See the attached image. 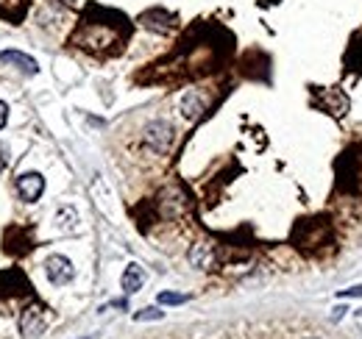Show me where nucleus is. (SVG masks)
I'll list each match as a JSON object with an SVG mask.
<instances>
[{"label":"nucleus","mask_w":362,"mask_h":339,"mask_svg":"<svg viewBox=\"0 0 362 339\" xmlns=\"http://www.w3.org/2000/svg\"><path fill=\"white\" fill-rule=\"evenodd\" d=\"M142 142H145L153 153L165 156V153H170V148L176 145V128L170 126L168 120H153V123H148L145 131H142Z\"/></svg>","instance_id":"f257e3e1"},{"label":"nucleus","mask_w":362,"mask_h":339,"mask_svg":"<svg viewBox=\"0 0 362 339\" xmlns=\"http://www.w3.org/2000/svg\"><path fill=\"white\" fill-rule=\"evenodd\" d=\"M45 273H47V281L53 287H64L76 278V267L67 256H47L45 261Z\"/></svg>","instance_id":"f03ea898"},{"label":"nucleus","mask_w":362,"mask_h":339,"mask_svg":"<svg viewBox=\"0 0 362 339\" xmlns=\"http://www.w3.org/2000/svg\"><path fill=\"white\" fill-rule=\"evenodd\" d=\"M42 192H45V178H42L40 172H23V175L17 178V195H20L25 203L40 201Z\"/></svg>","instance_id":"7ed1b4c3"},{"label":"nucleus","mask_w":362,"mask_h":339,"mask_svg":"<svg viewBox=\"0 0 362 339\" xmlns=\"http://www.w3.org/2000/svg\"><path fill=\"white\" fill-rule=\"evenodd\" d=\"M47 326V317L45 311H42V306H28V309H23V314H20V331L25 334V337H40L42 331H45Z\"/></svg>","instance_id":"20e7f679"},{"label":"nucleus","mask_w":362,"mask_h":339,"mask_svg":"<svg viewBox=\"0 0 362 339\" xmlns=\"http://www.w3.org/2000/svg\"><path fill=\"white\" fill-rule=\"evenodd\" d=\"M189 264L195 267V270H212L215 267V248L209 245V242H195L192 248H189Z\"/></svg>","instance_id":"39448f33"},{"label":"nucleus","mask_w":362,"mask_h":339,"mask_svg":"<svg viewBox=\"0 0 362 339\" xmlns=\"http://www.w3.org/2000/svg\"><path fill=\"white\" fill-rule=\"evenodd\" d=\"M0 61H6V64H11V67H17L20 73H25V76H37V61L31 59V56H25V53H20V50H0Z\"/></svg>","instance_id":"423d86ee"},{"label":"nucleus","mask_w":362,"mask_h":339,"mask_svg":"<svg viewBox=\"0 0 362 339\" xmlns=\"http://www.w3.org/2000/svg\"><path fill=\"white\" fill-rule=\"evenodd\" d=\"M179 112L184 120H198V117L206 112V103H204V97H201L198 92H187V95L181 97Z\"/></svg>","instance_id":"0eeeda50"},{"label":"nucleus","mask_w":362,"mask_h":339,"mask_svg":"<svg viewBox=\"0 0 362 339\" xmlns=\"http://www.w3.org/2000/svg\"><path fill=\"white\" fill-rule=\"evenodd\" d=\"M142 284H145V270L139 267V264H129L126 270H123V278H120V287H123V292L126 295H134L142 290Z\"/></svg>","instance_id":"6e6552de"},{"label":"nucleus","mask_w":362,"mask_h":339,"mask_svg":"<svg viewBox=\"0 0 362 339\" xmlns=\"http://www.w3.org/2000/svg\"><path fill=\"white\" fill-rule=\"evenodd\" d=\"M56 228L64 231V234H70V231L78 228V212H76V206H62L56 212Z\"/></svg>","instance_id":"1a4fd4ad"},{"label":"nucleus","mask_w":362,"mask_h":339,"mask_svg":"<svg viewBox=\"0 0 362 339\" xmlns=\"http://www.w3.org/2000/svg\"><path fill=\"white\" fill-rule=\"evenodd\" d=\"M159 303H162V306H181V303H187V295H179V292H162V295H159Z\"/></svg>","instance_id":"9d476101"},{"label":"nucleus","mask_w":362,"mask_h":339,"mask_svg":"<svg viewBox=\"0 0 362 339\" xmlns=\"http://www.w3.org/2000/svg\"><path fill=\"white\" fill-rule=\"evenodd\" d=\"M165 317V311H159V309H142V311H136L134 314V320H162Z\"/></svg>","instance_id":"9b49d317"},{"label":"nucleus","mask_w":362,"mask_h":339,"mask_svg":"<svg viewBox=\"0 0 362 339\" xmlns=\"http://www.w3.org/2000/svg\"><path fill=\"white\" fill-rule=\"evenodd\" d=\"M340 297H362V284H357V287H349V290H343V292H340Z\"/></svg>","instance_id":"f8f14e48"},{"label":"nucleus","mask_w":362,"mask_h":339,"mask_svg":"<svg viewBox=\"0 0 362 339\" xmlns=\"http://www.w3.org/2000/svg\"><path fill=\"white\" fill-rule=\"evenodd\" d=\"M6 123H8V106L0 100V131L6 128Z\"/></svg>","instance_id":"ddd939ff"},{"label":"nucleus","mask_w":362,"mask_h":339,"mask_svg":"<svg viewBox=\"0 0 362 339\" xmlns=\"http://www.w3.org/2000/svg\"><path fill=\"white\" fill-rule=\"evenodd\" d=\"M84 339H92V337H84Z\"/></svg>","instance_id":"4468645a"}]
</instances>
